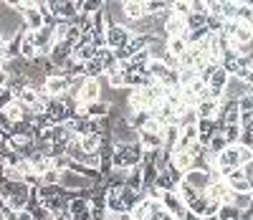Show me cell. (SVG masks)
<instances>
[{
    "instance_id": "cell-24",
    "label": "cell",
    "mask_w": 253,
    "mask_h": 220,
    "mask_svg": "<svg viewBox=\"0 0 253 220\" xmlns=\"http://www.w3.org/2000/svg\"><path fill=\"white\" fill-rule=\"evenodd\" d=\"M175 192H177V197H180L185 205H190L193 200H198V197H200V192H198L195 187H190L187 182H180V185L175 187Z\"/></svg>"
},
{
    "instance_id": "cell-26",
    "label": "cell",
    "mask_w": 253,
    "mask_h": 220,
    "mask_svg": "<svg viewBox=\"0 0 253 220\" xmlns=\"http://www.w3.org/2000/svg\"><path fill=\"white\" fill-rule=\"evenodd\" d=\"M205 147H208V152H210V155H213V157H218L220 152H223V149L228 147V142H225V137L220 134V132H215V134L210 137V142H208Z\"/></svg>"
},
{
    "instance_id": "cell-25",
    "label": "cell",
    "mask_w": 253,
    "mask_h": 220,
    "mask_svg": "<svg viewBox=\"0 0 253 220\" xmlns=\"http://www.w3.org/2000/svg\"><path fill=\"white\" fill-rule=\"evenodd\" d=\"M170 0H147L144 3V8H147V15H162V13H167L170 10Z\"/></svg>"
},
{
    "instance_id": "cell-22",
    "label": "cell",
    "mask_w": 253,
    "mask_h": 220,
    "mask_svg": "<svg viewBox=\"0 0 253 220\" xmlns=\"http://www.w3.org/2000/svg\"><path fill=\"white\" fill-rule=\"evenodd\" d=\"M218 132L225 137V142H228V147H230V144H238L241 132H243V129H241V124H228V127H225V124H220V129H218Z\"/></svg>"
},
{
    "instance_id": "cell-30",
    "label": "cell",
    "mask_w": 253,
    "mask_h": 220,
    "mask_svg": "<svg viewBox=\"0 0 253 220\" xmlns=\"http://www.w3.org/2000/svg\"><path fill=\"white\" fill-rule=\"evenodd\" d=\"M152 187H157L160 192H172L177 185H175L170 177H167V172H160L157 177H155V182H152Z\"/></svg>"
},
{
    "instance_id": "cell-48",
    "label": "cell",
    "mask_w": 253,
    "mask_h": 220,
    "mask_svg": "<svg viewBox=\"0 0 253 220\" xmlns=\"http://www.w3.org/2000/svg\"><path fill=\"white\" fill-rule=\"evenodd\" d=\"M0 220H5V215H3V203H0Z\"/></svg>"
},
{
    "instance_id": "cell-34",
    "label": "cell",
    "mask_w": 253,
    "mask_h": 220,
    "mask_svg": "<svg viewBox=\"0 0 253 220\" xmlns=\"http://www.w3.org/2000/svg\"><path fill=\"white\" fill-rule=\"evenodd\" d=\"M241 215H243V213H241L238 208H233L230 203L218 210V220H241Z\"/></svg>"
},
{
    "instance_id": "cell-11",
    "label": "cell",
    "mask_w": 253,
    "mask_h": 220,
    "mask_svg": "<svg viewBox=\"0 0 253 220\" xmlns=\"http://www.w3.org/2000/svg\"><path fill=\"white\" fill-rule=\"evenodd\" d=\"M122 13H124L126 23H134V20L147 15V8H144L142 0H126V3H122Z\"/></svg>"
},
{
    "instance_id": "cell-2",
    "label": "cell",
    "mask_w": 253,
    "mask_h": 220,
    "mask_svg": "<svg viewBox=\"0 0 253 220\" xmlns=\"http://www.w3.org/2000/svg\"><path fill=\"white\" fill-rule=\"evenodd\" d=\"M43 94H46L48 99H66V96H69V79L61 76V74L48 76L46 84H43Z\"/></svg>"
},
{
    "instance_id": "cell-45",
    "label": "cell",
    "mask_w": 253,
    "mask_h": 220,
    "mask_svg": "<svg viewBox=\"0 0 253 220\" xmlns=\"http://www.w3.org/2000/svg\"><path fill=\"white\" fill-rule=\"evenodd\" d=\"M243 177H246V180H248V182H253V162H251V165H246V167H243Z\"/></svg>"
},
{
    "instance_id": "cell-38",
    "label": "cell",
    "mask_w": 253,
    "mask_h": 220,
    "mask_svg": "<svg viewBox=\"0 0 253 220\" xmlns=\"http://www.w3.org/2000/svg\"><path fill=\"white\" fill-rule=\"evenodd\" d=\"M238 157H241V167L253 162V147H241L238 144Z\"/></svg>"
},
{
    "instance_id": "cell-1",
    "label": "cell",
    "mask_w": 253,
    "mask_h": 220,
    "mask_svg": "<svg viewBox=\"0 0 253 220\" xmlns=\"http://www.w3.org/2000/svg\"><path fill=\"white\" fill-rule=\"evenodd\" d=\"M129 38H132V31L122 23L107 26V31H104V43H107V48H112V51L129 46Z\"/></svg>"
},
{
    "instance_id": "cell-12",
    "label": "cell",
    "mask_w": 253,
    "mask_h": 220,
    "mask_svg": "<svg viewBox=\"0 0 253 220\" xmlns=\"http://www.w3.org/2000/svg\"><path fill=\"white\" fill-rule=\"evenodd\" d=\"M99 99H101V79H89L86 86H84V91H81V96H79V101L81 104H94Z\"/></svg>"
},
{
    "instance_id": "cell-43",
    "label": "cell",
    "mask_w": 253,
    "mask_h": 220,
    "mask_svg": "<svg viewBox=\"0 0 253 220\" xmlns=\"http://www.w3.org/2000/svg\"><path fill=\"white\" fill-rule=\"evenodd\" d=\"M8 81H10V74H8V69H5V66H0V89H5V86H8Z\"/></svg>"
},
{
    "instance_id": "cell-39",
    "label": "cell",
    "mask_w": 253,
    "mask_h": 220,
    "mask_svg": "<svg viewBox=\"0 0 253 220\" xmlns=\"http://www.w3.org/2000/svg\"><path fill=\"white\" fill-rule=\"evenodd\" d=\"M162 172H167V177H170V180H172L175 185H180V182H182V172H180L177 167H172L170 162H167V167H165Z\"/></svg>"
},
{
    "instance_id": "cell-16",
    "label": "cell",
    "mask_w": 253,
    "mask_h": 220,
    "mask_svg": "<svg viewBox=\"0 0 253 220\" xmlns=\"http://www.w3.org/2000/svg\"><path fill=\"white\" fill-rule=\"evenodd\" d=\"M86 117L89 119H107V117H112V104H107V101H94V104H86Z\"/></svg>"
},
{
    "instance_id": "cell-4",
    "label": "cell",
    "mask_w": 253,
    "mask_h": 220,
    "mask_svg": "<svg viewBox=\"0 0 253 220\" xmlns=\"http://www.w3.org/2000/svg\"><path fill=\"white\" fill-rule=\"evenodd\" d=\"M160 203H162L165 213H170L175 220H182V218H185V213H187V205L177 197V192H175V190H172V192H162Z\"/></svg>"
},
{
    "instance_id": "cell-41",
    "label": "cell",
    "mask_w": 253,
    "mask_h": 220,
    "mask_svg": "<svg viewBox=\"0 0 253 220\" xmlns=\"http://www.w3.org/2000/svg\"><path fill=\"white\" fill-rule=\"evenodd\" d=\"M190 10L200 13V15H208V0H190Z\"/></svg>"
},
{
    "instance_id": "cell-13",
    "label": "cell",
    "mask_w": 253,
    "mask_h": 220,
    "mask_svg": "<svg viewBox=\"0 0 253 220\" xmlns=\"http://www.w3.org/2000/svg\"><path fill=\"white\" fill-rule=\"evenodd\" d=\"M198 142H203V144H208L210 142V137L215 134V132L220 129V122H213V119H198Z\"/></svg>"
},
{
    "instance_id": "cell-20",
    "label": "cell",
    "mask_w": 253,
    "mask_h": 220,
    "mask_svg": "<svg viewBox=\"0 0 253 220\" xmlns=\"http://www.w3.org/2000/svg\"><path fill=\"white\" fill-rule=\"evenodd\" d=\"M99 147H101V134H86V137H81V149H84V155H99Z\"/></svg>"
},
{
    "instance_id": "cell-19",
    "label": "cell",
    "mask_w": 253,
    "mask_h": 220,
    "mask_svg": "<svg viewBox=\"0 0 253 220\" xmlns=\"http://www.w3.org/2000/svg\"><path fill=\"white\" fill-rule=\"evenodd\" d=\"M162 142H165V149L167 152H172L175 144L180 142V127L177 124H167L165 127V134H162Z\"/></svg>"
},
{
    "instance_id": "cell-10",
    "label": "cell",
    "mask_w": 253,
    "mask_h": 220,
    "mask_svg": "<svg viewBox=\"0 0 253 220\" xmlns=\"http://www.w3.org/2000/svg\"><path fill=\"white\" fill-rule=\"evenodd\" d=\"M71 56H74V46H71L69 41H61V43H56V46H53V51H51L48 58H51V63L56 66V69H61V66L66 63Z\"/></svg>"
},
{
    "instance_id": "cell-15",
    "label": "cell",
    "mask_w": 253,
    "mask_h": 220,
    "mask_svg": "<svg viewBox=\"0 0 253 220\" xmlns=\"http://www.w3.org/2000/svg\"><path fill=\"white\" fill-rule=\"evenodd\" d=\"M20 58L23 61H36L38 58V48H36V43H33V33L26 31V36L20 38Z\"/></svg>"
},
{
    "instance_id": "cell-47",
    "label": "cell",
    "mask_w": 253,
    "mask_h": 220,
    "mask_svg": "<svg viewBox=\"0 0 253 220\" xmlns=\"http://www.w3.org/2000/svg\"><path fill=\"white\" fill-rule=\"evenodd\" d=\"M200 220H218V215H205V218H200Z\"/></svg>"
},
{
    "instance_id": "cell-23",
    "label": "cell",
    "mask_w": 253,
    "mask_h": 220,
    "mask_svg": "<svg viewBox=\"0 0 253 220\" xmlns=\"http://www.w3.org/2000/svg\"><path fill=\"white\" fill-rule=\"evenodd\" d=\"M208 208H210V197L208 195H200L198 200H193V203L187 205V213H193L198 218H205L208 215Z\"/></svg>"
},
{
    "instance_id": "cell-21",
    "label": "cell",
    "mask_w": 253,
    "mask_h": 220,
    "mask_svg": "<svg viewBox=\"0 0 253 220\" xmlns=\"http://www.w3.org/2000/svg\"><path fill=\"white\" fill-rule=\"evenodd\" d=\"M96 48H94V43H89V46H81V43H76L74 46V58L79 61V63H86V61H91V58H96Z\"/></svg>"
},
{
    "instance_id": "cell-44",
    "label": "cell",
    "mask_w": 253,
    "mask_h": 220,
    "mask_svg": "<svg viewBox=\"0 0 253 220\" xmlns=\"http://www.w3.org/2000/svg\"><path fill=\"white\" fill-rule=\"evenodd\" d=\"M13 220H33V213L31 210H18Z\"/></svg>"
},
{
    "instance_id": "cell-5",
    "label": "cell",
    "mask_w": 253,
    "mask_h": 220,
    "mask_svg": "<svg viewBox=\"0 0 253 220\" xmlns=\"http://www.w3.org/2000/svg\"><path fill=\"white\" fill-rule=\"evenodd\" d=\"M33 43H36V48H38V56H43L48 58L53 46H56V38H53V28L46 26V28H41L38 33H33Z\"/></svg>"
},
{
    "instance_id": "cell-32",
    "label": "cell",
    "mask_w": 253,
    "mask_h": 220,
    "mask_svg": "<svg viewBox=\"0 0 253 220\" xmlns=\"http://www.w3.org/2000/svg\"><path fill=\"white\" fill-rule=\"evenodd\" d=\"M205 23H208V15H200V13H190V15L185 18V26H187V31L205 28Z\"/></svg>"
},
{
    "instance_id": "cell-3",
    "label": "cell",
    "mask_w": 253,
    "mask_h": 220,
    "mask_svg": "<svg viewBox=\"0 0 253 220\" xmlns=\"http://www.w3.org/2000/svg\"><path fill=\"white\" fill-rule=\"evenodd\" d=\"M20 18H23V26H26L31 33H38L41 28L48 26V20L41 15V10L36 8L33 0H28V3H26V10H23V15H20Z\"/></svg>"
},
{
    "instance_id": "cell-33",
    "label": "cell",
    "mask_w": 253,
    "mask_h": 220,
    "mask_svg": "<svg viewBox=\"0 0 253 220\" xmlns=\"http://www.w3.org/2000/svg\"><path fill=\"white\" fill-rule=\"evenodd\" d=\"M5 117L10 119V124L23 122V104H20V101H13V104L5 109Z\"/></svg>"
},
{
    "instance_id": "cell-49",
    "label": "cell",
    "mask_w": 253,
    "mask_h": 220,
    "mask_svg": "<svg viewBox=\"0 0 253 220\" xmlns=\"http://www.w3.org/2000/svg\"><path fill=\"white\" fill-rule=\"evenodd\" d=\"M251 220H253V218H251Z\"/></svg>"
},
{
    "instance_id": "cell-6",
    "label": "cell",
    "mask_w": 253,
    "mask_h": 220,
    "mask_svg": "<svg viewBox=\"0 0 253 220\" xmlns=\"http://www.w3.org/2000/svg\"><path fill=\"white\" fill-rule=\"evenodd\" d=\"M182 182H187L190 187H195L200 195H205L208 187L213 185V182H210V175H208L205 170H195V167H193V170H187V172L182 175Z\"/></svg>"
},
{
    "instance_id": "cell-40",
    "label": "cell",
    "mask_w": 253,
    "mask_h": 220,
    "mask_svg": "<svg viewBox=\"0 0 253 220\" xmlns=\"http://www.w3.org/2000/svg\"><path fill=\"white\" fill-rule=\"evenodd\" d=\"M13 101H15V96H13L8 89H0V112H5Z\"/></svg>"
},
{
    "instance_id": "cell-46",
    "label": "cell",
    "mask_w": 253,
    "mask_h": 220,
    "mask_svg": "<svg viewBox=\"0 0 253 220\" xmlns=\"http://www.w3.org/2000/svg\"><path fill=\"white\" fill-rule=\"evenodd\" d=\"M241 129H243V132H248V134H253V117H251V122H248V124H243Z\"/></svg>"
},
{
    "instance_id": "cell-28",
    "label": "cell",
    "mask_w": 253,
    "mask_h": 220,
    "mask_svg": "<svg viewBox=\"0 0 253 220\" xmlns=\"http://www.w3.org/2000/svg\"><path fill=\"white\" fill-rule=\"evenodd\" d=\"M167 71H170V69H167V66H165L160 58H152V61H150V66H147V74H150L155 81H162Z\"/></svg>"
},
{
    "instance_id": "cell-17",
    "label": "cell",
    "mask_w": 253,
    "mask_h": 220,
    "mask_svg": "<svg viewBox=\"0 0 253 220\" xmlns=\"http://www.w3.org/2000/svg\"><path fill=\"white\" fill-rule=\"evenodd\" d=\"M170 165H172V167H177V170H180V172L185 175L187 170H193L195 160L190 157L187 152H172V155H170Z\"/></svg>"
},
{
    "instance_id": "cell-9",
    "label": "cell",
    "mask_w": 253,
    "mask_h": 220,
    "mask_svg": "<svg viewBox=\"0 0 253 220\" xmlns=\"http://www.w3.org/2000/svg\"><path fill=\"white\" fill-rule=\"evenodd\" d=\"M195 112H198V119H213V122H218V119H220V101H215V99H203V101L195 106Z\"/></svg>"
},
{
    "instance_id": "cell-36",
    "label": "cell",
    "mask_w": 253,
    "mask_h": 220,
    "mask_svg": "<svg viewBox=\"0 0 253 220\" xmlns=\"http://www.w3.org/2000/svg\"><path fill=\"white\" fill-rule=\"evenodd\" d=\"M51 165H53V170H58V172H66V170H71V160L66 157V155H58V157H51Z\"/></svg>"
},
{
    "instance_id": "cell-8",
    "label": "cell",
    "mask_w": 253,
    "mask_h": 220,
    "mask_svg": "<svg viewBox=\"0 0 253 220\" xmlns=\"http://www.w3.org/2000/svg\"><path fill=\"white\" fill-rule=\"evenodd\" d=\"M251 89L238 79V76H230L228 84H225V89H223V101H238L241 96H246Z\"/></svg>"
},
{
    "instance_id": "cell-29",
    "label": "cell",
    "mask_w": 253,
    "mask_h": 220,
    "mask_svg": "<svg viewBox=\"0 0 253 220\" xmlns=\"http://www.w3.org/2000/svg\"><path fill=\"white\" fill-rule=\"evenodd\" d=\"M51 28H53V38H56V43H61V41H66L71 23H69V20H53Z\"/></svg>"
},
{
    "instance_id": "cell-7",
    "label": "cell",
    "mask_w": 253,
    "mask_h": 220,
    "mask_svg": "<svg viewBox=\"0 0 253 220\" xmlns=\"http://www.w3.org/2000/svg\"><path fill=\"white\" fill-rule=\"evenodd\" d=\"M177 36L187 38V26H185V18L170 10V15L165 18V38H177Z\"/></svg>"
},
{
    "instance_id": "cell-37",
    "label": "cell",
    "mask_w": 253,
    "mask_h": 220,
    "mask_svg": "<svg viewBox=\"0 0 253 220\" xmlns=\"http://www.w3.org/2000/svg\"><path fill=\"white\" fill-rule=\"evenodd\" d=\"M205 152H208V147H205L203 142H193V144H190V147H187V155H190V157H193V160H198V157H203V155H205Z\"/></svg>"
},
{
    "instance_id": "cell-27",
    "label": "cell",
    "mask_w": 253,
    "mask_h": 220,
    "mask_svg": "<svg viewBox=\"0 0 253 220\" xmlns=\"http://www.w3.org/2000/svg\"><path fill=\"white\" fill-rule=\"evenodd\" d=\"M230 205L238 208L241 213H246L248 208H253V195H246V192H233V197H230Z\"/></svg>"
},
{
    "instance_id": "cell-35",
    "label": "cell",
    "mask_w": 253,
    "mask_h": 220,
    "mask_svg": "<svg viewBox=\"0 0 253 220\" xmlns=\"http://www.w3.org/2000/svg\"><path fill=\"white\" fill-rule=\"evenodd\" d=\"M170 10L175 15H180V18H187L190 13H193V10H190V0H175V3L170 5Z\"/></svg>"
},
{
    "instance_id": "cell-18",
    "label": "cell",
    "mask_w": 253,
    "mask_h": 220,
    "mask_svg": "<svg viewBox=\"0 0 253 220\" xmlns=\"http://www.w3.org/2000/svg\"><path fill=\"white\" fill-rule=\"evenodd\" d=\"M167 53L170 56H175V58H180L187 48H190V43H187V38H182V36H177V38H167Z\"/></svg>"
},
{
    "instance_id": "cell-31",
    "label": "cell",
    "mask_w": 253,
    "mask_h": 220,
    "mask_svg": "<svg viewBox=\"0 0 253 220\" xmlns=\"http://www.w3.org/2000/svg\"><path fill=\"white\" fill-rule=\"evenodd\" d=\"M38 180H41V185H46V187H56V185H61V172L51 167V170H46L43 175H41Z\"/></svg>"
},
{
    "instance_id": "cell-42",
    "label": "cell",
    "mask_w": 253,
    "mask_h": 220,
    "mask_svg": "<svg viewBox=\"0 0 253 220\" xmlns=\"http://www.w3.org/2000/svg\"><path fill=\"white\" fill-rule=\"evenodd\" d=\"M107 220H134V215L129 210H124V213H117V215H109L107 213Z\"/></svg>"
},
{
    "instance_id": "cell-14",
    "label": "cell",
    "mask_w": 253,
    "mask_h": 220,
    "mask_svg": "<svg viewBox=\"0 0 253 220\" xmlns=\"http://www.w3.org/2000/svg\"><path fill=\"white\" fill-rule=\"evenodd\" d=\"M139 144H142L144 152H157V149L165 147L162 134H155V132H144V129H139Z\"/></svg>"
}]
</instances>
